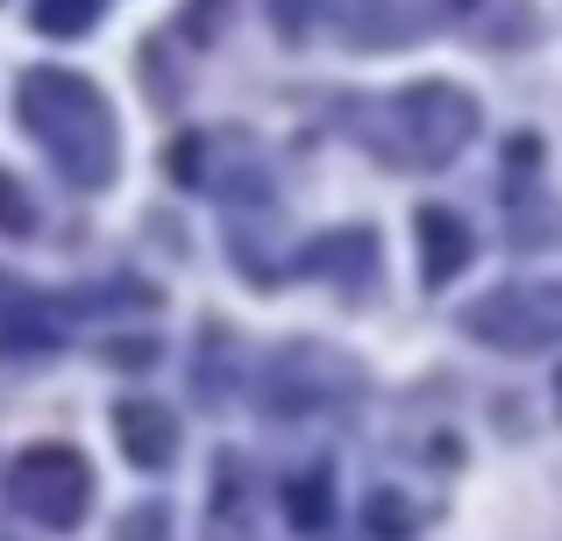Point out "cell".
<instances>
[{
	"mask_svg": "<svg viewBox=\"0 0 562 541\" xmlns=\"http://www.w3.org/2000/svg\"><path fill=\"white\" fill-rule=\"evenodd\" d=\"M14 114L43 136L50 165L65 171L71 185H108V171H114V114L79 71H29L22 93H14Z\"/></svg>",
	"mask_w": 562,
	"mask_h": 541,
	"instance_id": "obj_1",
	"label": "cell"
},
{
	"mask_svg": "<svg viewBox=\"0 0 562 541\" xmlns=\"http://www.w3.org/2000/svg\"><path fill=\"white\" fill-rule=\"evenodd\" d=\"M384 122H392V136H398V143H384V157L427 171V165H449V157L470 143V128H477V100H470L463 86L420 79V86H406V93L384 108Z\"/></svg>",
	"mask_w": 562,
	"mask_h": 541,
	"instance_id": "obj_2",
	"label": "cell"
},
{
	"mask_svg": "<svg viewBox=\"0 0 562 541\" xmlns=\"http://www.w3.org/2000/svg\"><path fill=\"white\" fill-rule=\"evenodd\" d=\"M8 499L22 506L29 520H43V528H79L86 520V506H93V471H86V457L79 449H65V442H36V449H22L14 457V471H8Z\"/></svg>",
	"mask_w": 562,
	"mask_h": 541,
	"instance_id": "obj_3",
	"label": "cell"
},
{
	"mask_svg": "<svg viewBox=\"0 0 562 541\" xmlns=\"http://www.w3.org/2000/svg\"><path fill=\"white\" fill-rule=\"evenodd\" d=\"M463 328L492 349H549L562 342V285H506L470 306Z\"/></svg>",
	"mask_w": 562,
	"mask_h": 541,
	"instance_id": "obj_4",
	"label": "cell"
},
{
	"mask_svg": "<svg viewBox=\"0 0 562 541\" xmlns=\"http://www.w3.org/2000/svg\"><path fill=\"white\" fill-rule=\"evenodd\" d=\"M114 428H122V449H128V463H136V471H165L171 449H179L171 414H165V406H150V399H128L122 414H114Z\"/></svg>",
	"mask_w": 562,
	"mask_h": 541,
	"instance_id": "obj_5",
	"label": "cell"
},
{
	"mask_svg": "<svg viewBox=\"0 0 562 541\" xmlns=\"http://www.w3.org/2000/svg\"><path fill=\"white\" fill-rule=\"evenodd\" d=\"M413 228H420V278H427V285H449V278L463 271V257H470L463 222H456L449 207H420Z\"/></svg>",
	"mask_w": 562,
	"mask_h": 541,
	"instance_id": "obj_6",
	"label": "cell"
},
{
	"mask_svg": "<svg viewBox=\"0 0 562 541\" xmlns=\"http://www.w3.org/2000/svg\"><path fill=\"white\" fill-rule=\"evenodd\" d=\"M206 541H257L249 534V499L235 485V463H228V485L214 492V520H206Z\"/></svg>",
	"mask_w": 562,
	"mask_h": 541,
	"instance_id": "obj_7",
	"label": "cell"
},
{
	"mask_svg": "<svg viewBox=\"0 0 562 541\" xmlns=\"http://www.w3.org/2000/svg\"><path fill=\"white\" fill-rule=\"evenodd\" d=\"M285 514H292V528L321 534V528H328V477H300V485H285Z\"/></svg>",
	"mask_w": 562,
	"mask_h": 541,
	"instance_id": "obj_8",
	"label": "cell"
},
{
	"mask_svg": "<svg viewBox=\"0 0 562 541\" xmlns=\"http://www.w3.org/2000/svg\"><path fill=\"white\" fill-rule=\"evenodd\" d=\"M100 14V0H36V29L43 36H86Z\"/></svg>",
	"mask_w": 562,
	"mask_h": 541,
	"instance_id": "obj_9",
	"label": "cell"
},
{
	"mask_svg": "<svg viewBox=\"0 0 562 541\" xmlns=\"http://www.w3.org/2000/svg\"><path fill=\"white\" fill-rule=\"evenodd\" d=\"M0 228H8V236H29V228H36V207L22 200V185H14L8 171H0Z\"/></svg>",
	"mask_w": 562,
	"mask_h": 541,
	"instance_id": "obj_10",
	"label": "cell"
},
{
	"mask_svg": "<svg viewBox=\"0 0 562 541\" xmlns=\"http://www.w3.org/2000/svg\"><path fill=\"white\" fill-rule=\"evenodd\" d=\"M228 14V0H186V14H179V29L192 43H214V22Z\"/></svg>",
	"mask_w": 562,
	"mask_h": 541,
	"instance_id": "obj_11",
	"label": "cell"
},
{
	"mask_svg": "<svg viewBox=\"0 0 562 541\" xmlns=\"http://www.w3.org/2000/svg\"><path fill=\"white\" fill-rule=\"evenodd\" d=\"M406 528H413V514H406L398 499H371V534H378V541H398Z\"/></svg>",
	"mask_w": 562,
	"mask_h": 541,
	"instance_id": "obj_12",
	"label": "cell"
},
{
	"mask_svg": "<svg viewBox=\"0 0 562 541\" xmlns=\"http://www.w3.org/2000/svg\"><path fill=\"white\" fill-rule=\"evenodd\" d=\"M271 22L285 29L292 43H300V36H306V22H314V0H271Z\"/></svg>",
	"mask_w": 562,
	"mask_h": 541,
	"instance_id": "obj_13",
	"label": "cell"
},
{
	"mask_svg": "<svg viewBox=\"0 0 562 541\" xmlns=\"http://www.w3.org/2000/svg\"><path fill=\"white\" fill-rule=\"evenodd\" d=\"M150 534H165V514H157V506H143V514H128L122 541H150Z\"/></svg>",
	"mask_w": 562,
	"mask_h": 541,
	"instance_id": "obj_14",
	"label": "cell"
},
{
	"mask_svg": "<svg viewBox=\"0 0 562 541\" xmlns=\"http://www.w3.org/2000/svg\"><path fill=\"white\" fill-rule=\"evenodd\" d=\"M200 171V136H179V150H171V179H192Z\"/></svg>",
	"mask_w": 562,
	"mask_h": 541,
	"instance_id": "obj_15",
	"label": "cell"
},
{
	"mask_svg": "<svg viewBox=\"0 0 562 541\" xmlns=\"http://www.w3.org/2000/svg\"><path fill=\"white\" fill-rule=\"evenodd\" d=\"M456 8H470V0H456Z\"/></svg>",
	"mask_w": 562,
	"mask_h": 541,
	"instance_id": "obj_16",
	"label": "cell"
}]
</instances>
